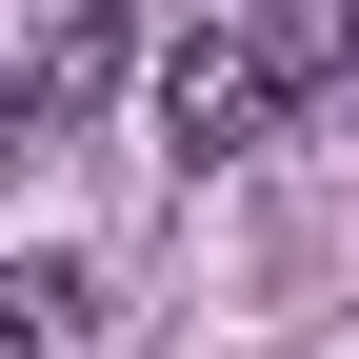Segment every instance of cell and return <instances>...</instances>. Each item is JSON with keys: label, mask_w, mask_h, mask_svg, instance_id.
<instances>
[{"label": "cell", "mask_w": 359, "mask_h": 359, "mask_svg": "<svg viewBox=\"0 0 359 359\" xmlns=\"http://www.w3.org/2000/svg\"><path fill=\"white\" fill-rule=\"evenodd\" d=\"M20 140H40V100H20V80H0V180H20Z\"/></svg>", "instance_id": "277c9868"}, {"label": "cell", "mask_w": 359, "mask_h": 359, "mask_svg": "<svg viewBox=\"0 0 359 359\" xmlns=\"http://www.w3.org/2000/svg\"><path fill=\"white\" fill-rule=\"evenodd\" d=\"M280 100H299V60H280V40H259V20H180L160 40V160H259V140H280Z\"/></svg>", "instance_id": "6da1fadb"}, {"label": "cell", "mask_w": 359, "mask_h": 359, "mask_svg": "<svg viewBox=\"0 0 359 359\" xmlns=\"http://www.w3.org/2000/svg\"><path fill=\"white\" fill-rule=\"evenodd\" d=\"M120 40H140V0H20V100L80 120V100L120 80Z\"/></svg>", "instance_id": "7a4b0ae2"}, {"label": "cell", "mask_w": 359, "mask_h": 359, "mask_svg": "<svg viewBox=\"0 0 359 359\" xmlns=\"http://www.w3.org/2000/svg\"><path fill=\"white\" fill-rule=\"evenodd\" d=\"M80 259H0V359H80Z\"/></svg>", "instance_id": "3957f363"}]
</instances>
